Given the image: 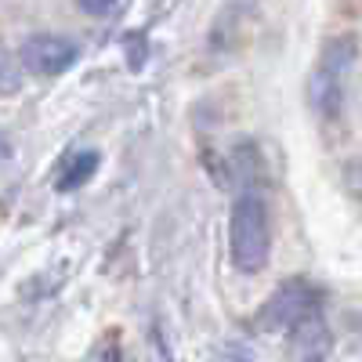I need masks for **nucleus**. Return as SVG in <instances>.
Wrapping results in <instances>:
<instances>
[{"label":"nucleus","instance_id":"nucleus-4","mask_svg":"<svg viewBox=\"0 0 362 362\" xmlns=\"http://www.w3.org/2000/svg\"><path fill=\"white\" fill-rule=\"evenodd\" d=\"M76 58H80L76 40H66V37H58V33H37V37H29L18 47L22 69L33 73V76H62L76 62Z\"/></svg>","mask_w":362,"mask_h":362},{"label":"nucleus","instance_id":"nucleus-8","mask_svg":"<svg viewBox=\"0 0 362 362\" xmlns=\"http://www.w3.org/2000/svg\"><path fill=\"white\" fill-rule=\"evenodd\" d=\"M80 4V11H87V15H109L112 8H116V0H76Z\"/></svg>","mask_w":362,"mask_h":362},{"label":"nucleus","instance_id":"nucleus-5","mask_svg":"<svg viewBox=\"0 0 362 362\" xmlns=\"http://www.w3.org/2000/svg\"><path fill=\"white\" fill-rule=\"evenodd\" d=\"M334 348V334L319 312L290 326V362H322Z\"/></svg>","mask_w":362,"mask_h":362},{"label":"nucleus","instance_id":"nucleus-9","mask_svg":"<svg viewBox=\"0 0 362 362\" xmlns=\"http://www.w3.org/2000/svg\"><path fill=\"white\" fill-rule=\"evenodd\" d=\"M8 153H11V145H8V134H4V131H0V163H4V160H8Z\"/></svg>","mask_w":362,"mask_h":362},{"label":"nucleus","instance_id":"nucleus-6","mask_svg":"<svg viewBox=\"0 0 362 362\" xmlns=\"http://www.w3.org/2000/svg\"><path fill=\"white\" fill-rule=\"evenodd\" d=\"M102 156L95 153V148H76V153L62 163V170H58V192H76L83 189L90 177H95Z\"/></svg>","mask_w":362,"mask_h":362},{"label":"nucleus","instance_id":"nucleus-2","mask_svg":"<svg viewBox=\"0 0 362 362\" xmlns=\"http://www.w3.org/2000/svg\"><path fill=\"white\" fill-rule=\"evenodd\" d=\"M355 54H358V44L355 37H334L326 40L319 62L312 69V80H308V102L312 109L322 116V119H337L341 116V105H344V83H348V73L355 66Z\"/></svg>","mask_w":362,"mask_h":362},{"label":"nucleus","instance_id":"nucleus-3","mask_svg":"<svg viewBox=\"0 0 362 362\" xmlns=\"http://www.w3.org/2000/svg\"><path fill=\"white\" fill-rule=\"evenodd\" d=\"M312 312H319V293L305 279H290L268 297V305L257 315V326L261 329H290L293 322H300Z\"/></svg>","mask_w":362,"mask_h":362},{"label":"nucleus","instance_id":"nucleus-1","mask_svg":"<svg viewBox=\"0 0 362 362\" xmlns=\"http://www.w3.org/2000/svg\"><path fill=\"white\" fill-rule=\"evenodd\" d=\"M228 250H232V264L243 276H257L268 264L272 228H268V206L257 192H243L235 199L232 221H228Z\"/></svg>","mask_w":362,"mask_h":362},{"label":"nucleus","instance_id":"nucleus-7","mask_svg":"<svg viewBox=\"0 0 362 362\" xmlns=\"http://www.w3.org/2000/svg\"><path fill=\"white\" fill-rule=\"evenodd\" d=\"M22 83H25V69L18 62V54H11L4 44H0V95H4V98L18 95Z\"/></svg>","mask_w":362,"mask_h":362}]
</instances>
